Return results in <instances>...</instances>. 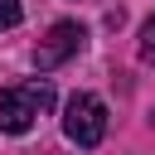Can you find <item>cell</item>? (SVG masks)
Instances as JSON below:
<instances>
[{"instance_id": "obj_1", "label": "cell", "mask_w": 155, "mask_h": 155, "mask_svg": "<svg viewBox=\"0 0 155 155\" xmlns=\"http://www.w3.org/2000/svg\"><path fill=\"white\" fill-rule=\"evenodd\" d=\"M53 107V87L48 82H15L0 92V131L5 136H24L34 126L39 111Z\"/></svg>"}, {"instance_id": "obj_2", "label": "cell", "mask_w": 155, "mask_h": 155, "mask_svg": "<svg viewBox=\"0 0 155 155\" xmlns=\"http://www.w3.org/2000/svg\"><path fill=\"white\" fill-rule=\"evenodd\" d=\"M63 136H68L73 145H82V150L102 145V136H107V107H102V97L73 92L68 107H63Z\"/></svg>"}, {"instance_id": "obj_3", "label": "cell", "mask_w": 155, "mask_h": 155, "mask_svg": "<svg viewBox=\"0 0 155 155\" xmlns=\"http://www.w3.org/2000/svg\"><path fill=\"white\" fill-rule=\"evenodd\" d=\"M82 44H87V29H82L78 19H58V24L48 29V39H39V48H34V63H39V73H48V68L68 63V58H73Z\"/></svg>"}, {"instance_id": "obj_4", "label": "cell", "mask_w": 155, "mask_h": 155, "mask_svg": "<svg viewBox=\"0 0 155 155\" xmlns=\"http://www.w3.org/2000/svg\"><path fill=\"white\" fill-rule=\"evenodd\" d=\"M19 19H24V5L19 0H0V29H15Z\"/></svg>"}, {"instance_id": "obj_5", "label": "cell", "mask_w": 155, "mask_h": 155, "mask_svg": "<svg viewBox=\"0 0 155 155\" xmlns=\"http://www.w3.org/2000/svg\"><path fill=\"white\" fill-rule=\"evenodd\" d=\"M140 58H145V63H155V15L140 24Z\"/></svg>"}]
</instances>
